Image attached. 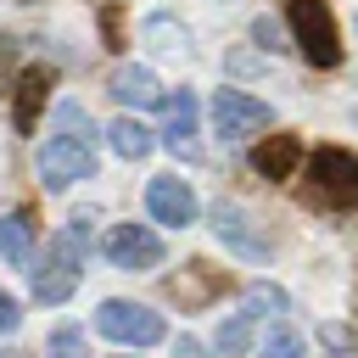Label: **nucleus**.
I'll list each match as a JSON object with an SVG mask.
<instances>
[{"instance_id":"dca6fc26","label":"nucleus","mask_w":358,"mask_h":358,"mask_svg":"<svg viewBox=\"0 0 358 358\" xmlns=\"http://www.w3.org/2000/svg\"><path fill=\"white\" fill-rule=\"evenodd\" d=\"M106 140H112V151H117V157H129V162H140V157L157 145V140H151V129H145V123H134V117H117V123L106 129Z\"/></svg>"},{"instance_id":"6ab92c4d","label":"nucleus","mask_w":358,"mask_h":358,"mask_svg":"<svg viewBox=\"0 0 358 358\" xmlns=\"http://www.w3.org/2000/svg\"><path fill=\"white\" fill-rule=\"evenodd\" d=\"M45 358H90V347H84L78 324H62V330L50 336V352H45Z\"/></svg>"},{"instance_id":"cd10ccee","label":"nucleus","mask_w":358,"mask_h":358,"mask_svg":"<svg viewBox=\"0 0 358 358\" xmlns=\"http://www.w3.org/2000/svg\"><path fill=\"white\" fill-rule=\"evenodd\" d=\"M336 358H358V352H336Z\"/></svg>"},{"instance_id":"412c9836","label":"nucleus","mask_w":358,"mask_h":358,"mask_svg":"<svg viewBox=\"0 0 358 358\" xmlns=\"http://www.w3.org/2000/svg\"><path fill=\"white\" fill-rule=\"evenodd\" d=\"M101 34H106V45H112V50L123 45V6H112V0L101 6Z\"/></svg>"},{"instance_id":"4468645a","label":"nucleus","mask_w":358,"mask_h":358,"mask_svg":"<svg viewBox=\"0 0 358 358\" xmlns=\"http://www.w3.org/2000/svg\"><path fill=\"white\" fill-rule=\"evenodd\" d=\"M229 285V274H218V268H207V263H185L179 268V280H173V296L185 302V308H201L213 291H224Z\"/></svg>"},{"instance_id":"c85d7f7f","label":"nucleus","mask_w":358,"mask_h":358,"mask_svg":"<svg viewBox=\"0 0 358 358\" xmlns=\"http://www.w3.org/2000/svg\"><path fill=\"white\" fill-rule=\"evenodd\" d=\"M123 358H134V352H123Z\"/></svg>"},{"instance_id":"423d86ee","label":"nucleus","mask_w":358,"mask_h":358,"mask_svg":"<svg viewBox=\"0 0 358 358\" xmlns=\"http://www.w3.org/2000/svg\"><path fill=\"white\" fill-rule=\"evenodd\" d=\"M101 252H106V263L123 268V274H145V268L162 263V241H157V229H145V224H112L106 241H101Z\"/></svg>"},{"instance_id":"9b49d317","label":"nucleus","mask_w":358,"mask_h":358,"mask_svg":"<svg viewBox=\"0 0 358 358\" xmlns=\"http://www.w3.org/2000/svg\"><path fill=\"white\" fill-rule=\"evenodd\" d=\"M162 140L173 151H185V157H201V145H196V95L190 90L162 101Z\"/></svg>"},{"instance_id":"aec40b11","label":"nucleus","mask_w":358,"mask_h":358,"mask_svg":"<svg viewBox=\"0 0 358 358\" xmlns=\"http://www.w3.org/2000/svg\"><path fill=\"white\" fill-rule=\"evenodd\" d=\"M145 39H151L157 50H179V45H185V28H173L168 17H151V22H145Z\"/></svg>"},{"instance_id":"b1692460","label":"nucleus","mask_w":358,"mask_h":358,"mask_svg":"<svg viewBox=\"0 0 358 358\" xmlns=\"http://www.w3.org/2000/svg\"><path fill=\"white\" fill-rule=\"evenodd\" d=\"M22 324V308H17V296L11 291H0V336H11Z\"/></svg>"},{"instance_id":"2eb2a0df","label":"nucleus","mask_w":358,"mask_h":358,"mask_svg":"<svg viewBox=\"0 0 358 358\" xmlns=\"http://www.w3.org/2000/svg\"><path fill=\"white\" fill-rule=\"evenodd\" d=\"M0 257L6 263H34V218L28 213H6L0 218Z\"/></svg>"},{"instance_id":"0eeeda50","label":"nucleus","mask_w":358,"mask_h":358,"mask_svg":"<svg viewBox=\"0 0 358 358\" xmlns=\"http://www.w3.org/2000/svg\"><path fill=\"white\" fill-rule=\"evenodd\" d=\"M213 129L224 140H246V134L268 129V106L257 95H246V90H218L213 95Z\"/></svg>"},{"instance_id":"6e6552de","label":"nucleus","mask_w":358,"mask_h":358,"mask_svg":"<svg viewBox=\"0 0 358 358\" xmlns=\"http://www.w3.org/2000/svg\"><path fill=\"white\" fill-rule=\"evenodd\" d=\"M145 207H151V218L168 224V229L196 224V190H190L185 179H173V173H162V179L145 185Z\"/></svg>"},{"instance_id":"f8f14e48","label":"nucleus","mask_w":358,"mask_h":358,"mask_svg":"<svg viewBox=\"0 0 358 358\" xmlns=\"http://www.w3.org/2000/svg\"><path fill=\"white\" fill-rule=\"evenodd\" d=\"M296 162H302V140H296V134H268V140L252 151V168H257L263 179H291Z\"/></svg>"},{"instance_id":"9d476101","label":"nucleus","mask_w":358,"mask_h":358,"mask_svg":"<svg viewBox=\"0 0 358 358\" xmlns=\"http://www.w3.org/2000/svg\"><path fill=\"white\" fill-rule=\"evenodd\" d=\"M50 90H56V73H50V67H28V73L17 78V101H11V129H17V134H34L39 106H45Z\"/></svg>"},{"instance_id":"7ed1b4c3","label":"nucleus","mask_w":358,"mask_h":358,"mask_svg":"<svg viewBox=\"0 0 358 358\" xmlns=\"http://www.w3.org/2000/svg\"><path fill=\"white\" fill-rule=\"evenodd\" d=\"M308 201L330 207V213H352L358 207V157L341 145H319L308 157Z\"/></svg>"},{"instance_id":"4be33fe9","label":"nucleus","mask_w":358,"mask_h":358,"mask_svg":"<svg viewBox=\"0 0 358 358\" xmlns=\"http://www.w3.org/2000/svg\"><path fill=\"white\" fill-rule=\"evenodd\" d=\"M319 341H324V347H336V352H358V330H347V324H324V330H319Z\"/></svg>"},{"instance_id":"f03ea898","label":"nucleus","mask_w":358,"mask_h":358,"mask_svg":"<svg viewBox=\"0 0 358 358\" xmlns=\"http://www.w3.org/2000/svg\"><path fill=\"white\" fill-rule=\"evenodd\" d=\"M84 252H90L84 218H73L67 229H56V235L45 241V257H39V268H34V296H39L45 308H56V302H67V296L78 291V274H84Z\"/></svg>"},{"instance_id":"20e7f679","label":"nucleus","mask_w":358,"mask_h":358,"mask_svg":"<svg viewBox=\"0 0 358 358\" xmlns=\"http://www.w3.org/2000/svg\"><path fill=\"white\" fill-rule=\"evenodd\" d=\"M285 22H291L296 50H302L313 67H336V62H341V34H336V17H330L324 0H291V6H285Z\"/></svg>"},{"instance_id":"bb28decb","label":"nucleus","mask_w":358,"mask_h":358,"mask_svg":"<svg viewBox=\"0 0 358 358\" xmlns=\"http://www.w3.org/2000/svg\"><path fill=\"white\" fill-rule=\"evenodd\" d=\"M252 34H257V39H263V45H268V50H274V45H280V28H274V22H268V17H257V22H252Z\"/></svg>"},{"instance_id":"5701e85b","label":"nucleus","mask_w":358,"mask_h":358,"mask_svg":"<svg viewBox=\"0 0 358 358\" xmlns=\"http://www.w3.org/2000/svg\"><path fill=\"white\" fill-rule=\"evenodd\" d=\"M246 302H252V308H274V313H285V291H274V285H252Z\"/></svg>"},{"instance_id":"a211bd4d","label":"nucleus","mask_w":358,"mask_h":358,"mask_svg":"<svg viewBox=\"0 0 358 358\" xmlns=\"http://www.w3.org/2000/svg\"><path fill=\"white\" fill-rule=\"evenodd\" d=\"M263 358H308V341H302L291 324H274L268 341H263Z\"/></svg>"},{"instance_id":"393cba45","label":"nucleus","mask_w":358,"mask_h":358,"mask_svg":"<svg viewBox=\"0 0 358 358\" xmlns=\"http://www.w3.org/2000/svg\"><path fill=\"white\" fill-rule=\"evenodd\" d=\"M11 73H17V45H11V39H0V90L11 84Z\"/></svg>"},{"instance_id":"ddd939ff","label":"nucleus","mask_w":358,"mask_h":358,"mask_svg":"<svg viewBox=\"0 0 358 358\" xmlns=\"http://www.w3.org/2000/svg\"><path fill=\"white\" fill-rule=\"evenodd\" d=\"M106 90H112L123 106H157V101H162V90H157L151 67H112Z\"/></svg>"},{"instance_id":"c756f323","label":"nucleus","mask_w":358,"mask_h":358,"mask_svg":"<svg viewBox=\"0 0 358 358\" xmlns=\"http://www.w3.org/2000/svg\"><path fill=\"white\" fill-rule=\"evenodd\" d=\"M17 6H28V0H17Z\"/></svg>"},{"instance_id":"f257e3e1","label":"nucleus","mask_w":358,"mask_h":358,"mask_svg":"<svg viewBox=\"0 0 358 358\" xmlns=\"http://www.w3.org/2000/svg\"><path fill=\"white\" fill-rule=\"evenodd\" d=\"M95 123H90V112L78 106V101H62L56 106V134L39 145V157H34V168H39V185L45 190H67V185H78V179H90L95 173Z\"/></svg>"},{"instance_id":"a878e982","label":"nucleus","mask_w":358,"mask_h":358,"mask_svg":"<svg viewBox=\"0 0 358 358\" xmlns=\"http://www.w3.org/2000/svg\"><path fill=\"white\" fill-rule=\"evenodd\" d=\"M173 358H207V347H201L196 336H179V341H173Z\"/></svg>"},{"instance_id":"1a4fd4ad","label":"nucleus","mask_w":358,"mask_h":358,"mask_svg":"<svg viewBox=\"0 0 358 358\" xmlns=\"http://www.w3.org/2000/svg\"><path fill=\"white\" fill-rule=\"evenodd\" d=\"M213 229H218V241H224V246H235L241 257H252V263H263V257H268V235H257V229H252V218H246L235 201H218V207H213Z\"/></svg>"},{"instance_id":"39448f33","label":"nucleus","mask_w":358,"mask_h":358,"mask_svg":"<svg viewBox=\"0 0 358 358\" xmlns=\"http://www.w3.org/2000/svg\"><path fill=\"white\" fill-rule=\"evenodd\" d=\"M95 330L106 341H117V347H157L168 336L162 313H151L145 302H123V296H112V302L95 308Z\"/></svg>"},{"instance_id":"f3484780","label":"nucleus","mask_w":358,"mask_h":358,"mask_svg":"<svg viewBox=\"0 0 358 358\" xmlns=\"http://www.w3.org/2000/svg\"><path fill=\"white\" fill-rule=\"evenodd\" d=\"M246 347H252V313L224 319V324H218V352H224V358H241Z\"/></svg>"}]
</instances>
